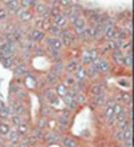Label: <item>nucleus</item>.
Masks as SVG:
<instances>
[{"label": "nucleus", "instance_id": "34", "mask_svg": "<svg viewBox=\"0 0 134 147\" xmlns=\"http://www.w3.org/2000/svg\"><path fill=\"white\" fill-rule=\"evenodd\" d=\"M47 84H46V79L44 78H40V79H38L36 80V90H46Z\"/></svg>", "mask_w": 134, "mask_h": 147}, {"label": "nucleus", "instance_id": "13", "mask_svg": "<svg viewBox=\"0 0 134 147\" xmlns=\"http://www.w3.org/2000/svg\"><path fill=\"white\" fill-rule=\"evenodd\" d=\"M74 78H75V82L77 83H83V82H87V75H86V67L80 66L75 72H74Z\"/></svg>", "mask_w": 134, "mask_h": 147}, {"label": "nucleus", "instance_id": "17", "mask_svg": "<svg viewBox=\"0 0 134 147\" xmlns=\"http://www.w3.org/2000/svg\"><path fill=\"white\" fill-rule=\"evenodd\" d=\"M62 83L67 87V88H73L74 86H75V78H74V75H70V74H65L63 75V78H62Z\"/></svg>", "mask_w": 134, "mask_h": 147}, {"label": "nucleus", "instance_id": "15", "mask_svg": "<svg viewBox=\"0 0 134 147\" xmlns=\"http://www.w3.org/2000/svg\"><path fill=\"white\" fill-rule=\"evenodd\" d=\"M44 79H46V84H47V87H48V88H54V87H55V86L61 82V79H59L58 76H55L51 71L47 74V76L44 78Z\"/></svg>", "mask_w": 134, "mask_h": 147}, {"label": "nucleus", "instance_id": "24", "mask_svg": "<svg viewBox=\"0 0 134 147\" xmlns=\"http://www.w3.org/2000/svg\"><path fill=\"white\" fill-rule=\"evenodd\" d=\"M114 119L117 123H121V122H123V120H126L127 119V110L123 107L121 111L118 112V114H115L114 115Z\"/></svg>", "mask_w": 134, "mask_h": 147}, {"label": "nucleus", "instance_id": "5", "mask_svg": "<svg viewBox=\"0 0 134 147\" xmlns=\"http://www.w3.org/2000/svg\"><path fill=\"white\" fill-rule=\"evenodd\" d=\"M28 72H30V71H28V68H27V64L22 62L20 64H18V66L15 67V71H14V76H15L16 79H20V80H22V78H24Z\"/></svg>", "mask_w": 134, "mask_h": 147}, {"label": "nucleus", "instance_id": "7", "mask_svg": "<svg viewBox=\"0 0 134 147\" xmlns=\"http://www.w3.org/2000/svg\"><path fill=\"white\" fill-rule=\"evenodd\" d=\"M111 71V62L107 58H99V75H106Z\"/></svg>", "mask_w": 134, "mask_h": 147}, {"label": "nucleus", "instance_id": "3", "mask_svg": "<svg viewBox=\"0 0 134 147\" xmlns=\"http://www.w3.org/2000/svg\"><path fill=\"white\" fill-rule=\"evenodd\" d=\"M47 48H51V50H54V51L62 52L63 46H62L61 39H59V38H52V36L47 38Z\"/></svg>", "mask_w": 134, "mask_h": 147}, {"label": "nucleus", "instance_id": "2", "mask_svg": "<svg viewBox=\"0 0 134 147\" xmlns=\"http://www.w3.org/2000/svg\"><path fill=\"white\" fill-rule=\"evenodd\" d=\"M87 92L90 96L95 98V96H98V95L105 94V87L102 83H99V82H94V83H91V86L87 88Z\"/></svg>", "mask_w": 134, "mask_h": 147}, {"label": "nucleus", "instance_id": "22", "mask_svg": "<svg viewBox=\"0 0 134 147\" xmlns=\"http://www.w3.org/2000/svg\"><path fill=\"white\" fill-rule=\"evenodd\" d=\"M19 134L16 132V130H12L11 128V131H10V134H8L7 136H5V139L10 142L11 144H14V143H18V140H19Z\"/></svg>", "mask_w": 134, "mask_h": 147}, {"label": "nucleus", "instance_id": "12", "mask_svg": "<svg viewBox=\"0 0 134 147\" xmlns=\"http://www.w3.org/2000/svg\"><path fill=\"white\" fill-rule=\"evenodd\" d=\"M18 20H19L20 23H30V22L35 20V15H34V12L30 11V9H23V12L20 13Z\"/></svg>", "mask_w": 134, "mask_h": 147}, {"label": "nucleus", "instance_id": "11", "mask_svg": "<svg viewBox=\"0 0 134 147\" xmlns=\"http://www.w3.org/2000/svg\"><path fill=\"white\" fill-rule=\"evenodd\" d=\"M46 39V34L43 31H39V30H32L30 32V40L31 42H35V43H40Z\"/></svg>", "mask_w": 134, "mask_h": 147}, {"label": "nucleus", "instance_id": "38", "mask_svg": "<svg viewBox=\"0 0 134 147\" xmlns=\"http://www.w3.org/2000/svg\"><path fill=\"white\" fill-rule=\"evenodd\" d=\"M106 126H107L109 128H113L114 126H117V122H115L114 118H110V119H107V120H106Z\"/></svg>", "mask_w": 134, "mask_h": 147}, {"label": "nucleus", "instance_id": "33", "mask_svg": "<svg viewBox=\"0 0 134 147\" xmlns=\"http://www.w3.org/2000/svg\"><path fill=\"white\" fill-rule=\"evenodd\" d=\"M51 26H52V23H51V19L50 18H47V19H43V26H42V31L46 34V32L50 31Z\"/></svg>", "mask_w": 134, "mask_h": 147}, {"label": "nucleus", "instance_id": "35", "mask_svg": "<svg viewBox=\"0 0 134 147\" xmlns=\"http://www.w3.org/2000/svg\"><path fill=\"white\" fill-rule=\"evenodd\" d=\"M47 127L50 128L51 131L58 128V120L56 119H47Z\"/></svg>", "mask_w": 134, "mask_h": 147}, {"label": "nucleus", "instance_id": "27", "mask_svg": "<svg viewBox=\"0 0 134 147\" xmlns=\"http://www.w3.org/2000/svg\"><path fill=\"white\" fill-rule=\"evenodd\" d=\"M131 138H133V128L131 126H129L123 131V142H131Z\"/></svg>", "mask_w": 134, "mask_h": 147}, {"label": "nucleus", "instance_id": "25", "mask_svg": "<svg viewBox=\"0 0 134 147\" xmlns=\"http://www.w3.org/2000/svg\"><path fill=\"white\" fill-rule=\"evenodd\" d=\"M47 34H50L52 38H61V35H62V30L59 27H56V26H51V28H50V31L47 32Z\"/></svg>", "mask_w": 134, "mask_h": 147}, {"label": "nucleus", "instance_id": "10", "mask_svg": "<svg viewBox=\"0 0 134 147\" xmlns=\"http://www.w3.org/2000/svg\"><path fill=\"white\" fill-rule=\"evenodd\" d=\"M24 79V84H26L27 88L30 90H36V80H38V78L34 76L31 72H28L26 76L23 78Z\"/></svg>", "mask_w": 134, "mask_h": 147}, {"label": "nucleus", "instance_id": "21", "mask_svg": "<svg viewBox=\"0 0 134 147\" xmlns=\"http://www.w3.org/2000/svg\"><path fill=\"white\" fill-rule=\"evenodd\" d=\"M28 123H27V122H22V123L19 124V126H18V127L15 128L16 130V132H18V134H19V136H23V135H27V132H28Z\"/></svg>", "mask_w": 134, "mask_h": 147}, {"label": "nucleus", "instance_id": "16", "mask_svg": "<svg viewBox=\"0 0 134 147\" xmlns=\"http://www.w3.org/2000/svg\"><path fill=\"white\" fill-rule=\"evenodd\" d=\"M3 5H5V9H7L8 11V13H10V12H11L12 15H14V13H15L16 12V9H18V8L20 7V4H19V1H18V0H11V1H3Z\"/></svg>", "mask_w": 134, "mask_h": 147}, {"label": "nucleus", "instance_id": "36", "mask_svg": "<svg viewBox=\"0 0 134 147\" xmlns=\"http://www.w3.org/2000/svg\"><path fill=\"white\" fill-rule=\"evenodd\" d=\"M51 114H54V109H51L50 106H48V107H43L42 109V116L43 118H47V116H50Z\"/></svg>", "mask_w": 134, "mask_h": 147}, {"label": "nucleus", "instance_id": "6", "mask_svg": "<svg viewBox=\"0 0 134 147\" xmlns=\"http://www.w3.org/2000/svg\"><path fill=\"white\" fill-rule=\"evenodd\" d=\"M123 56H125V54H123L121 50H118V48L114 50V51H111V54H110V59L113 60V63H114L115 66H122Z\"/></svg>", "mask_w": 134, "mask_h": 147}, {"label": "nucleus", "instance_id": "4", "mask_svg": "<svg viewBox=\"0 0 134 147\" xmlns=\"http://www.w3.org/2000/svg\"><path fill=\"white\" fill-rule=\"evenodd\" d=\"M80 67V63H79V59H74L71 58L67 62V64L65 66V71L66 74H70V75H74V72L78 70Z\"/></svg>", "mask_w": 134, "mask_h": 147}, {"label": "nucleus", "instance_id": "39", "mask_svg": "<svg viewBox=\"0 0 134 147\" xmlns=\"http://www.w3.org/2000/svg\"><path fill=\"white\" fill-rule=\"evenodd\" d=\"M114 138L117 140H119V142H123V132L122 131H115V134H114Z\"/></svg>", "mask_w": 134, "mask_h": 147}, {"label": "nucleus", "instance_id": "1", "mask_svg": "<svg viewBox=\"0 0 134 147\" xmlns=\"http://www.w3.org/2000/svg\"><path fill=\"white\" fill-rule=\"evenodd\" d=\"M43 94H44V98H46L47 100H48V103H50L51 109L55 110V109H61V107H63V102H62L61 98L55 94L54 88L43 90Z\"/></svg>", "mask_w": 134, "mask_h": 147}, {"label": "nucleus", "instance_id": "30", "mask_svg": "<svg viewBox=\"0 0 134 147\" xmlns=\"http://www.w3.org/2000/svg\"><path fill=\"white\" fill-rule=\"evenodd\" d=\"M129 126H131V120L126 119V120H123V122H121V123H117V130L123 132Z\"/></svg>", "mask_w": 134, "mask_h": 147}, {"label": "nucleus", "instance_id": "14", "mask_svg": "<svg viewBox=\"0 0 134 147\" xmlns=\"http://www.w3.org/2000/svg\"><path fill=\"white\" fill-rule=\"evenodd\" d=\"M54 91H55V94H56L61 99H63L65 96H67V95H69V88H67V87H66L62 82H59V83L54 87Z\"/></svg>", "mask_w": 134, "mask_h": 147}, {"label": "nucleus", "instance_id": "29", "mask_svg": "<svg viewBox=\"0 0 134 147\" xmlns=\"http://www.w3.org/2000/svg\"><path fill=\"white\" fill-rule=\"evenodd\" d=\"M8 18H10V13L3 5H0V23H4V22H7Z\"/></svg>", "mask_w": 134, "mask_h": 147}, {"label": "nucleus", "instance_id": "8", "mask_svg": "<svg viewBox=\"0 0 134 147\" xmlns=\"http://www.w3.org/2000/svg\"><path fill=\"white\" fill-rule=\"evenodd\" d=\"M48 11V7H47V3H44V1H36V4H35L34 7V15H38V18H40L42 15H44L46 12Z\"/></svg>", "mask_w": 134, "mask_h": 147}, {"label": "nucleus", "instance_id": "19", "mask_svg": "<svg viewBox=\"0 0 134 147\" xmlns=\"http://www.w3.org/2000/svg\"><path fill=\"white\" fill-rule=\"evenodd\" d=\"M10 122H8V123L11 124V128L12 127H18V126H19L20 123H22V122H23V118H22V116L20 115H16V114H12L11 116H10Z\"/></svg>", "mask_w": 134, "mask_h": 147}, {"label": "nucleus", "instance_id": "28", "mask_svg": "<svg viewBox=\"0 0 134 147\" xmlns=\"http://www.w3.org/2000/svg\"><path fill=\"white\" fill-rule=\"evenodd\" d=\"M86 75H87V80H93V82H95V79L99 76V74H97L95 71H93L90 67L86 68Z\"/></svg>", "mask_w": 134, "mask_h": 147}, {"label": "nucleus", "instance_id": "32", "mask_svg": "<svg viewBox=\"0 0 134 147\" xmlns=\"http://www.w3.org/2000/svg\"><path fill=\"white\" fill-rule=\"evenodd\" d=\"M63 147H78V143L71 138H63Z\"/></svg>", "mask_w": 134, "mask_h": 147}, {"label": "nucleus", "instance_id": "9", "mask_svg": "<svg viewBox=\"0 0 134 147\" xmlns=\"http://www.w3.org/2000/svg\"><path fill=\"white\" fill-rule=\"evenodd\" d=\"M11 110L8 106H5L3 102H0V122H8L11 116Z\"/></svg>", "mask_w": 134, "mask_h": 147}, {"label": "nucleus", "instance_id": "20", "mask_svg": "<svg viewBox=\"0 0 134 147\" xmlns=\"http://www.w3.org/2000/svg\"><path fill=\"white\" fill-rule=\"evenodd\" d=\"M0 62L5 68H12L15 66V58L14 56H7V58H0Z\"/></svg>", "mask_w": 134, "mask_h": 147}, {"label": "nucleus", "instance_id": "31", "mask_svg": "<svg viewBox=\"0 0 134 147\" xmlns=\"http://www.w3.org/2000/svg\"><path fill=\"white\" fill-rule=\"evenodd\" d=\"M75 100H77L78 106H82V105H86L87 103V98H86V94L84 92H79L77 95V98H75Z\"/></svg>", "mask_w": 134, "mask_h": 147}, {"label": "nucleus", "instance_id": "23", "mask_svg": "<svg viewBox=\"0 0 134 147\" xmlns=\"http://www.w3.org/2000/svg\"><path fill=\"white\" fill-rule=\"evenodd\" d=\"M93 102H94V105L98 106V107H102V106H105V105H106V102H107L106 94H102V95H98V96L93 98Z\"/></svg>", "mask_w": 134, "mask_h": 147}, {"label": "nucleus", "instance_id": "26", "mask_svg": "<svg viewBox=\"0 0 134 147\" xmlns=\"http://www.w3.org/2000/svg\"><path fill=\"white\" fill-rule=\"evenodd\" d=\"M36 128H38V130H40V131L46 130V128H47V118L40 116V118L38 119V122H36Z\"/></svg>", "mask_w": 134, "mask_h": 147}, {"label": "nucleus", "instance_id": "37", "mask_svg": "<svg viewBox=\"0 0 134 147\" xmlns=\"http://www.w3.org/2000/svg\"><path fill=\"white\" fill-rule=\"evenodd\" d=\"M118 84L122 86V87H125V88H130V87H131V83L129 82V79H119Z\"/></svg>", "mask_w": 134, "mask_h": 147}, {"label": "nucleus", "instance_id": "18", "mask_svg": "<svg viewBox=\"0 0 134 147\" xmlns=\"http://www.w3.org/2000/svg\"><path fill=\"white\" fill-rule=\"evenodd\" d=\"M10 131H11V124L8 122H0V136L5 138L10 134Z\"/></svg>", "mask_w": 134, "mask_h": 147}]
</instances>
